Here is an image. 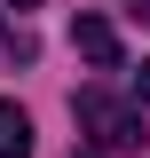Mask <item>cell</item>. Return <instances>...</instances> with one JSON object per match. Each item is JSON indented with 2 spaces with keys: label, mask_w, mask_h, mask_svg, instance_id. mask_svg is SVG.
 <instances>
[{
  "label": "cell",
  "mask_w": 150,
  "mask_h": 158,
  "mask_svg": "<svg viewBox=\"0 0 150 158\" xmlns=\"http://www.w3.org/2000/svg\"><path fill=\"white\" fill-rule=\"evenodd\" d=\"M71 118H79V135H87V150L95 158H119V150H142V111L134 103H119V95H103V87H79L71 95Z\"/></svg>",
  "instance_id": "1"
},
{
  "label": "cell",
  "mask_w": 150,
  "mask_h": 158,
  "mask_svg": "<svg viewBox=\"0 0 150 158\" xmlns=\"http://www.w3.org/2000/svg\"><path fill=\"white\" fill-rule=\"evenodd\" d=\"M71 48L95 63V71H119V32H111V16H79V24H71Z\"/></svg>",
  "instance_id": "2"
},
{
  "label": "cell",
  "mask_w": 150,
  "mask_h": 158,
  "mask_svg": "<svg viewBox=\"0 0 150 158\" xmlns=\"http://www.w3.org/2000/svg\"><path fill=\"white\" fill-rule=\"evenodd\" d=\"M0 158H32V118L0 95Z\"/></svg>",
  "instance_id": "3"
},
{
  "label": "cell",
  "mask_w": 150,
  "mask_h": 158,
  "mask_svg": "<svg viewBox=\"0 0 150 158\" xmlns=\"http://www.w3.org/2000/svg\"><path fill=\"white\" fill-rule=\"evenodd\" d=\"M134 111H150V63L134 71Z\"/></svg>",
  "instance_id": "4"
},
{
  "label": "cell",
  "mask_w": 150,
  "mask_h": 158,
  "mask_svg": "<svg viewBox=\"0 0 150 158\" xmlns=\"http://www.w3.org/2000/svg\"><path fill=\"white\" fill-rule=\"evenodd\" d=\"M127 8H134V16H150V0H127Z\"/></svg>",
  "instance_id": "5"
},
{
  "label": "cell",
  "mask_w": 150,
  "mask_h": 158,
  "mask_svg": "<svg viewBox=\"0 0 150 158\" xmlns=\"http://www.w3.org/2000/svg\"><path fill=\"white\" fill-rule=\"evenodd\" d=\"M8 8H40V0H8Z\"/></svg>",
  "instance_id": "6"
}]
</instances>
